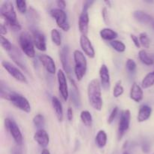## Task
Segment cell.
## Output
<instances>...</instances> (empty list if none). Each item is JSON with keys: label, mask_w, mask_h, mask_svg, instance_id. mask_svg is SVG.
Listing matches in <instances>:
<instances>
[{"label": "cell", "mask_w": 154, "mask_h": 154, "mask_svg": "<svg viewBox=\"0 0 154 154\" xmlns=\"http://www.w3.org/2000/svg\"><path fill=\"white\" fill-rule=\"evenodd\" d=\"M87 95L90 105L96 111H101L103 106L101 84L97 79H93L87 87Z\"/></svg>", "instance_id": "1"}, {"label": "cell", "mask_w": 154, "mask_h": 154, "mask_svg": "<svg viewBox=\"0 0 154 154\" xmlns=\"http://www.w3.org/2000/svg\"><path fill=\"white\" fill-rule=\"evenodd\" d=\"M75 60V74L78 81H81L85 75L87 69V62L84 54L78 50L73 53Z\"/></svg>", "instance_id": "2"}, {"label": "cell", "mask_w": 154, "mask_h": 154, "mask_svg": "<svg viewBox=\"0 0 154 154\" xmlns=\"http://www.w3.org/2000/svg\"><path fill=\"white\" fill-rule=\"evenodd\" d=\"M19 44L22 51L27 57L30 58L35 57L33 38L31 37L29 33L27 32H23L19 36Z\"/></svg>", "instance_id": "3"}, {"label": "cell", "mask_w": 154, "mask_h": 154, "mask_svg": "<svg viewBox=\"0 0 154 154\" xmlns=\"http://www.w3.org/2000/svg\"><path fill=\"white\" fill-rule=\"evenodd\" d=\"M0 12H1L2 17H3L5 19L6 23H7L6 25H10V24L17 23V14L15 12L13 4L11 2L5 1L2 4Z\"/></svg>", "instance_id": "4"}, {"label": "cell", "mask_w": 154, "mask_h": 154, "mask_svg": "<svg viewBox=\"0 0 154 154\" xmlns=\"http://www.w3.org/2000/svg\"><path fill=\"white\" fill-rule=\"evenodd\" d=\"M5 126L6 130L11 135L15 143L20 146L23 144V135L16 122L10 118H6L5 120Z\"/></svg>", "instance_id": "5"}, {"label": "cell", "mask_w": 154, "mask_h": 154, "mask_svg": "<svg viewBox=\"0 0 154 154\" xmlns=\"http://www.w3.org/2000/svg\"><path fill=\"white\" fill-rule=\"evenodd\" d=\"M51 17L55 19L57 26L63 31L68 32L70 29V25L68 21L67 14L64 10L60 8H54L50 11Z\"/></svg>", "instance_id": "6"}, {"label": "cell", "mask_w": 154, "mask_h": 154, "mask_svg": "<svg viewBox=\"0 0 154 154\" xmlns=\"http://www.w3.org/2000/svg\"><path fill=\"white\" fill-rule=\"evenodd\" d=\"M9 101L18 109L21 110L24 112L29 113L31 111V105H30L29 101L27 100L26 98L19 93L14 92L11 96Z\"/></svg>", "instance_id": "7"}, {"label": "cell", "mask_w": 154, "mask_h": 154, "mask_svg": "<svg viewBox=\"0 0 154 154\" xmlns=\"http://www.w3.org/2000/svg\"><path fill=\"white\" fill-rule=\"evenodd\" d=\"M130 119L131 113L129 110H125V111H122L120 121H119L118 132H117V137H118L119 140L123 138V135L129 129V126H130Z\"/></svg>", "instance_id": "8"}, {"label": "cell", "mask_w": 154, "mask_h": 154, "mask_svg": "<svg viewBox=\"0 0 154 154\" xmlns=\"http://www.w3.org/2000/svg\"><path fill=\"white\" fill-rule=\"evenodd\" d=\"M60 60H61L62 65H63V69L65 70V72H66V74L68 75L69 80H70V82L72 84V87H75V88H78L76 85V83H75V80L71 77V66H70V63H69V48L67 47H64L63 49L60 51Z\"/></svg>", "instance_id": "9"}, {"label": "cell", "mask_w": 154, "mask_h": 154, "mask_svg": "<svg viewBox=\"0 0 154 154\" xmlns=\"http://www.w3.org/2000/svg\"><path fill=\"white\" fill-rule=\"evenodd\" d=\"M2 67L8 72V74L10 75H11L15 80L20 81L21 83H27L26 78L25 75H23L22 72L18 68H17L16 66H14L13 64H11V63L8 61H5L3 60L2 62Z\"/></svg>", "instance_id": "10"}, {"label": "cell", "mask_w": 154, "mask_h": 154, "mask_svg": "<svg viewBox=\"0 0 154 154\" xmlns=\"http://www.w3.org/2000/svg\"><path fill=\"white\" fill-rule=\"evenodd\" d=\"M57 80H58L59 91H60V95H61L63 100L67 101L69 96L67 84V78H66L64 72L61 69H60L57 72Z\"/></svg>", "instance_id": "11"}, {"label": "cell", "mask_w": 154, "mask_h": 154, "mask_svg": "<svg viewBox=\"0 0 154 154\" xmlns=\"http://www.w3.org/2000/svg\"><path fill=\"white\" fill-rule=\"evenodd\" d=\"M89 21H90V19H89L88 8L86 7H83L82 11L79 17V20H78L79 30L83 35H87L88 33Z\"/></svg>", "instance_id": "12"}, {"label": "cell", "mask_w": 154, "mask_h": 154, "mask_svg": "<svg viewBox=\"0 0 154 154\" xmlns=\"http://www.w3.org/2000/svg\"><path fill=\"white\" fill-rule=\"evenodd\" d=\"M80 45L84 54L90 58H94L96 56L94 48L92 45L91 42L87 35H81L80 38Z\"/></svg>", "instance_id": "13"}, {"label": "cell", "mask_w": 154, "mask_h": 154, "mask_svg": "<svg viewBox=\"0 0 154 154\" xmlns=\"http://www.w3.org/2000/svg\"><path fill=\"white\" fill-rule=\"evenodd\" d=\"M32 38L35 46L41 51H45L47 50L46 39L43 33L38 29L32 30Z\"/></svg>", "instance_id": "14"}, {"label": "cell", "mask_w": 154, "mask_h": 154, "mask_svg": "<svg viewBox=\"0 0 154 154\" xmlns=\"http://www.w3.org/2000/svg\"><path fill=\"white\" fill-rule=\"evenodd\" d=\"M133 16L139 23L151 26L152 28L154 29V18L147 13L143 11H135L133 13Z\"/></svg>", "instance_id": "15"}, {"label": "cell", "mask_w": 154, "mask_h": 154, "mask_svg": "<svg viewBox=\"0 0 154 154\" xmlns=\"http://www.w3.org/2000/svg\"><path fill=\"white\" fill-rule=\"evenodd\" d=\"M99 77H100L101 86L105 90H109L111 86V81H110V73L106 65L103 64L99 69Z\"/></svg>", "instance_id": "16"}, {"label": "cell", "mask_w": 154, "mask_h": 154, "mask_svg": "<svg viewBox=\"0 0 154 154\" xmlns=\"http://www.w3.org/2000/svg\"><path fill=\"white\" fill-rule=\"evenodd\" d=\"M34 140L41 146L45 149L49 144L50 137L48 132L44 129H38L37 132L34 134Z\"/></svg>", "instance_id": "17"}, {"label": "cell", "mask_w": 154, "mask_h": 154, "mask_svg": "<svg viewBox=\"0 0 154 154\" xmlns=\"http://www.w3.org/2000/svg\"><path fill=\"white\" fill-rule=\"evenodd\" d=\"M39 60L48 73L51 75H54L56 73L55 63L50 56L46 55V54H42L39 56Z\"/></svg>", "instance_id": "18"}, {"label": "cell", "mask_w": 154, "mask_h": 154, "mask_svg": "<svg viewBox=\"0 0 154 154\" xmlns=\"http://www.w3.org/2000/svg\"><path fill=\"white\" fill-rule=\"evenodd\" d=\"M9 56L11 57V58L13 60V61L19 67H20L21 69H23L25 72H27V68L26 66L25 63H24V60L23 59L22 55H21L20 52L18 51L17 48H14V49H12V51L9 53Z\"/></svg>", "instance_id": "19"}, {"label": "cell", "mask_w": 154, "mask_h": 154, "mask_svg": "<svg viewBox=\"0 0 154 154\" xmlns=\"http://www.w3.org/2000/svg\"><path fill=\"white\" fill-rule=\"evenodd\" d=\"M144 97L142 88L136 83H134L131 87L130 98L135 102H140Z\"/></svg>", "instance_id": "20"}, {"label": "cell", "mask_w": 154, "mask_h": 154, "mask_svg": "<svg viewBox=\"0 0 154 154\" xmlns=\"http://www.w3.org/2000/svg\"><path fill=\"white\" fill-rule=\"evenodd\" d=\"M152 114V108L147 105L140 107L138 114V121L139 123L146 121L150 117Z\"/></svg>", "instance_id": "21"}, {"label": "cell", "mask_w": 154, "mask_h": 154, "mask_svg": "<svg viewBox=\"0 0 154 154\" xmlns=\"http://www.w3.org/2000/svg\"><path fill=\"white\" fill-rule=\"evenodd\" d=\"M52 102L53 108H54V111H55L56 116H57V119L60 122H62L63 120V105L59 99L56 96H54L52 98Z\"/></svg>", "instance_id": "22"}, {"label": "cell", "mask_w": 154, "mask_h": 154, "mask_svg": "<svg viewBox=\"0 0 154 154\" xmlns=\"http://www.w3.org/2000/svg\"><path fill=\"white\" fill-rule=\"evenodd\" d=\"M99 34H100L101 38L102 39L106 41H111V42L115 40V38H117V36H118L117 32L110 28L102 29L100 30Z\"/></svg>", "instance_id": "23"}, {"label": "cell", "mask_w": 154, "mask_h": 154, "mask_svg": "<svg viewBox=\"0 0 154 154\" xmlns=\"http://www.w3.org/2000/svg\"><path fill=\"white\" fill-rule=\"evenodd\" d=\"M107 140H108V137H107L106 132L104 130H99L96 136V145L99 148H103L106 145Z\"/></svg>", "instance_id": "24"}, {"label": "cell", "mask_w": 154, "mask_h": 154, "mask_svg": "<svg viewBox=\"0 0 154 154\" xmlns=\"http://www.w3.org/2000/svg\"><path fill=\"white\" fill-rule=\"evenodd\" d=\"M154 85V71L147 74L141 81V87L143 89H147Z\"/></svg>", "instance_id": "25"}, {"label": "cell", "mask_w": 154, "mask_h": 154, "mask_svg": "<svg viewBox=\"0 0 154 154\" xmlns=\"http://www.w3.org/2000/svg\"><path fill=\"white\" fill-rule=\"evenodd\" d=\"M138 57H139V60H141V63H144L146 66H152L153 64V60L148 55V54L144 50H141L139 51Z\"/></svg>", "instance_id": "26"}, {"label": "cell", "mask_w": 154, "mask_h": 154, "mask_svg": "<svg viewBox=\"0 0 154 154\" xmlns=\"http://www.w3.org/2000/svg\"><path fill=\"white\" fill-rule=\"evenodd\" d=\"M27 17L29 23H33V25L38 24L39 22V15L35 10L32 8H30L27 11Z\"/></svg>", "instance_id": "27"}, {"label": "cell", "mask_w": 154, "mask_h": 154, "mask_svg": "<svg viewBox=\"0 0 154 154\" xmlns=\"http://www.w3.org/2000/svg\"><path fill=\"white\" fill-rule=\"evenodd\" d=\"M81 119L82 120V123L85 125L86 126H92L93 123V117H92L91 114L88 111H82L81 113Z\"/></svg>", "instance_id": "28"}, {"label": "cell", "mask_w": 154, "mask_h": 154, "mask_svg": "<svg viewBox=\"0 0 154 154\" xmlns=\"http://www.w3.org/2000/svg\"><path fill=\"white\" fill-rule=\"evenodd\" d=\"M0 92H1L2 99H5V100L8 101H9L11 96L12 93H14L13 90H11L8 87L5 85L2 82L1 83V90H0Z\"/></svg>", "instance_id": "29"}, {"label": "cell", "mask_w": 154, "mask_h": 154, "mask_svg": "<svg viewBox=\"0 0 154 154\" xmlns=\"http://www.w3.org/2000/svg\"><path fill=\"white\" fill-rule=\"evenodd\" d=\"M71 98H72V101L73 102L74 105H75L77 108H80V107L81 106V98H80L78 89L72 87V93H71Z\"/></svg>", "instance_id": "30"}, {"label": "cell", "mask_w": 154, "mask_h": 154, "mask_svg": "<svg viewBox=\"0 0 154 154\" xmlns=\"http://www.w3.org/2000/svg\"><path fill=\"white\" fill-rule=\"evenodd\" d=\"M51 35L52 42H54L57 46H60L62 44V38L61 34H60V32H59V30L57 29H53L51 30Z\"/></svg>", "instance_id": "31"}, {"label": "cell", "mask_w": 154, "mask_h": 154, "mask_svg": "<svg viewBox=\"0 0 154 154\" xmlns=\"http://www.w3.org/2000/svg\"><path fill=\"white\" fill-rule=\"evenodd\" d=\"M110 45L115 51H117L119 53H123L126 51V45L120 41H112V42H110Z\"/></svg>", "instance_id": "32"}, {"label": "cell", "mask_w": 154, "mask_h": 154, "mask_svg": "<svg viewBox=\"0 0 154 154\" xmlns=\"http://www.w3.org/2000/svg\"><path fill=\"white\" fill-rule=\"evenodd\" d=\"M139 41L141 45L144 48H149L150 45V39L146 32H141L139 35Z\"/></svg>", "instance_id": "33"}, {"label": "cell", "mask_w": 154, "mask_h": 154, "mask_svg": "<svg viewBox=\"0 0 154 154\" xmlns=\"http://www.w3.org/2000/svg\"><path fill=\"white\" fill-rule=\"evenodd\" d=\"M33 123L35 126L38 129H43V126H45V117L42 114H37L33 118Z\"/></svg>", "instance_id": "34"}, {"label": "cell", "mask_w": 154, "mask_h": 154, "mask_svg": "<svg viewBox=\"0 0 154 154\" xmlns=\"http://www.w3.org/2000/svg\"><path fill=\"white\" fill-rule=\"evenodd\" d=\"M0 43H1V46L5 51H8V52H11L13 49V46H12L11 43L10 41L5 38V36H2L0 38Z\"/></svg>", "instance_id": "35"}, {"label": "cell", "mask_w": 154, "mask_h": 154, "mask_svg": "<svg viewBox=\"0 0 154 154\" xmlns=\"http://www.w3.org/2000/svg\"><path fill=\"white\" fill-rule=\"evenodd\" d=\"M124 92V88L121 84V81H117L115 87H114V90H113V95L115 98H118L121 96Z\"/></svg>", "instance_id": "36"}, {"label": "cell", "mask_w": 154, "mask_h": 154, "mask_svg": "<svg viewBox=\"0 0 154 154\" xmlns=\"http://www.w3.org/2000/svg\"><path fill=\"white\" fill-rule=\"evenodd\" d=\"M17 5V8L19 11L20 14H26L27 13V5L26 2L23 0H17L15 2Z\"/></svg>", "instance_id": "37"}, {"label": "cell", "mask_w": 154, "mask_h": 154, "mask_svg": "<svg viewBox=\"0 0 154 154\" xmlns=\"http://www.w3.org/2000/svg\"><path fill=\"white\" fill-rule=\"evenodd\" d=\"M126 66L127 70L129 71V72H131V73H133V72H135V70H136V63H135L133 60H132V59H128V60H126Z\"/></svg>", "instance_id": "38"}, {"label": "cell", "mask_w": 154, "mask_h": 154, "mask_svg": "<svg viewBox=\"0 0 154 154\" xmlns=\"http://www.w3.org/2000/svg\"><path fill=\"white\" fill-rule=\"evenodd\" d=\"M118 110L119 109H118V108H117V107H114V108H113V110L111 111V114H110L109 117H108V124H111V123L114 122V119L116 118L117 113H118Z\"/></svg>", "instance_id": "39"}, {"label": "cell", "mask_w": 154, "mask_h": 154, "mask_svg": "<svg viewBox=\"0 0 154 154\" xmlns=\"http://www.w3.org/2000/svg\"><path fill=\"white\" fill-rule=\"evenodd\" d=\"M130 38H131V39H132V42L134 43V45H135V47L138 48H139L140 47H141V43H140L139 38H138L136 35H134V34H131Z\"/></svg>", "instance_id": "40"}, {"label": "cell", "mask_w": 154, "mask_h": 154, "mask_svg": "<svg viewBox=\"0 0 154 154\" xmlns=\"http://www.w3.org/2000/svg\"><path fill=\"white\" fill-rule=\"evenodd\" d=\"M102 17H103L104 21L107 23L108 22V11H107L106 7H104L103 8H102Z\"/></svg>", "instance_id": "41"}, {"label": "cell", "mask_w": 154, "mask_h": 154, "mask_svg": "<svg viewBox=\"0 0 154 154\" xmlns=\"http://www.w3.org/2000/svg\"><path fill=\"white\" fill-rule=\"evenodd\" d=\"M74 117V114H73V111H72V108H69L67 110V118L69 121H72Z\"/></svg>", "instance_id": "42"}, {"label": "cell", "mask_w": 154, "mask_h": 154, "mask_svg": "<svg viewBox=\"0 0 154 154\" xmlns=\"http://www.w3.org/2000/svg\"><path fill=\"white\" fill-rule=\"evenodd\" d=\"M57 5L59 7V8L64 10L66 8V2L65 1H63V0H59V1H57Z\"/></svg>", "instance_id": "43"}, {"label": "cell", "mask_w": 154, "mask_h": 154, "mask_svg": "<svg viewBox=\"0 0 154 154\" xmlns=\"http://www.w3.org/2000/svg\"><path fill=\"white\" fill-rule=\"evenodd\" d=\"M0 32H1V35L4 36L5 35L7 34V27H6V25L2 23L1 24V29H0Z\"/></svg>", "instance_id": "44"}, {"label": "cell", "mask_w": 154, "mask_h": 154, "mask_svg": "<svg viewBox=\"0 0 154 154\" xmlns=\"http://www.w3.org/2000/svg\"><path fill=\"white\" fill-rule=\"evenodd\" d=\"M41 154H51V153H50V151L48 150V149L45 148V149H43V150H42V153Z\"/></svg>", "instance_id": "45"}, {"label": "cell", "mask_w": 154, "mask_h": 154, "mask_svg": "<svg viewBox=\"0 0 154 154\" xmlns=\"http://www.w3.org/2000/svg\"><path fill=\"white\" fill-rule=\"evenodd\" d=\"M105 3L107 5V6H108L109 8L111 7V2L109 1V0H108V1H105Z\"/></svg>", "instance_id": "46"}, {"label": "cell", "mask_w": 154, "mask_h": 154, "mask_svg": "<svg viewBox=\"0 0 154 154\" xmlns=\"http://www.w3.org/2000/svg\"><path fill=\"white\" fill-rule=\"evenodd\" d=\"M14 154H23V153H22V151H21L20 150H16L14 151Z\"/></svg>", "instance_id": "47"}, {"label": "cell", "mask_w": 154, "mask_h": 154, "mask_svg": "<svg viewBox=\"0 0 154 154\" xmlns=\"http://www.w3.org/2000/svg\"><path fill=\"white\" fill-rule=\"evenodd\" d=\"M123 154H129V153H126V152H125V153H123Z\"/></svg>", "instance_id": "48"}]
</instances>
